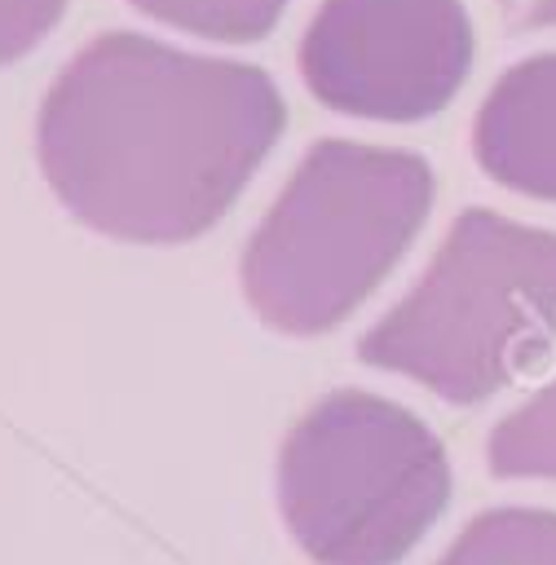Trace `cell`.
<instances>
[{
    "mask_svg": "<svg viewBox=\"0 0 556 565\" xmlns=\"http://www.w3.org/2000/svg\"><path fill=\"white\" fill-rule=\"evenodd\" d=\"M432 207L415 150L318 141L243 247L247 305L287 335L344 322L402 260Z\"/></svg>",
    "mask_w": 556,
    "mask_h": 565,
    "instance_id": "obj_2",
    "label": "cell"
},
{
    "mask_svg": "<svg viewBox=\"0 0 556 565\" xmlns=\"http://www.w3.org/2000/svg\"><path fill=\"white\" fill-rule=\"evenodd\" d=\"M62 4L66 0H0V66L31 53L62 18Z\"/></svg>",
    "mask_w": 556,
    "mask_h": 565,
    "instance_id": "obj_10",
    "label": "cell"
},
{
    "mask_svg": "<svg viewBox=\"0 0 556 565\" xmlns=\"http://www.w3.org/2000/svg\"><path fill=\"white\" fill-rule=\"evenodd\" d=\"M472 150L490 181L556 203V53L499 75L477 110Z\"/></svg>",
    "mask_w": 556,
    "mask_h": 565,
    "instance_id": "obj_6",
    "label": "cell"
},
{
    "mask_svg": "<svg viewBox=\"0 0 556 565\" xmlns=\"http://www.w3.org/2000/svg\"><path fill=\"white\" fill-rule=\"evenodd\" d=\"M437 565H556V512L490 508L472 516Z\"/></svg>",
    "mask_w": 556,
    "mask_h": 565,
    "instance_id": "obj_7",
    "label": "cell"
},
{
    "mask_svg": "<svg viewBox=\"0 0 556 565\" xmlns=\"http://www.w3.org/2000/svg\"><path fill=\"white\" fill-rule=\"evenodd\" d=\"M128 4L154 22L225 44H247L269 35L287 9V0H128Z\"/></svg>",
    "mask_w": 556,
    "mask_h": 565,
    "instance_id": "obj_9",
    "label": "cell"
},
{
    "mask_svg": "<svg viewBox=\"0 0 556 565\" xmlns=\"http://www.w3.org/2000/svg\"><path fill=\"white\" fill-rule=\"evenodd\" d=\"M472 66L459 0H322L304 40L309 93L357 119L415 124L437 115Z\"/></svg>",
    "mask_w": 556,
    "mask_h": 565,
    "instance_id": "obj_5",
    "label": "cell"
},
{
    "mask_svg": "<svg viewBox=\"0 0 556 565\" xmlns=\"http://www.w3.org/2000/svg\"><path fill=\"white\" fill-rule=\"evenodd\" d=\"M446 499L437 433L362 388L327 393L278 450L282 521L318 565H397Z\"/></svg>",
    "mask_w": 556,
    "mask_h": 565,
    "instance_id": "obj_4",
    "label": "cell"
},
{
    "mask_svg": "<svg viewBox=\"0 0 556 565\" xmlns=\"http://www.w3.org/2000/svg\"><path fill=\"white\" fill-rule=\"evenodd\" d=\"M485 463L499 477H543L556 481V380L494 424Z\"/></svg>",
    "mask_w": 556,
    "mask_h": 565,
    "instance_id": "obj_8",
    "label": "cell"
},
{
    "mask_svg": "<svg viewBox=\"0 0 556 565\" xmlns=\"http://www.w3.org/2000/svg\"><path fill=\"white\" fill-rule=\"evenodd\" d=\"M507 31H543L556 26V0H499Z\"/></svg>",
    "mask_w": 556,
    "mask_h": 565,
    "instance_id": "obj_11",
    "label": "cell"
},
{
    "mask_svg": "<svg viewBox=\"0 0 556 565\" xmlns=\"http://www.w3.org/2000/svg\"><path fill=\"white\" fill-rule=\"evenodd\" d=\"M278 132L282 97L260 66L110 31L53 79L35 150L88 230L185 243L229 212Z\"/></svg>",
    "mask_w": 556,
    "mask_h": 565,
    "instance_id": "obj_1",
    "label": "cell"
},
{
    "mask_svg": "<svg viewBox=\"0 0 556 565\" xmlns=\"http://www.w3.org/2000/svg\"><path fill=\"white\" fill-rule=\"evenodd\" d=\"M556 344V234L485 207L455 216L424 278L357 340V358L472 406Z\"/></svg>",
    "mask_w": 556,
    "mask_h": 565,
    "instance_id": "obj_3",
    "label": "cell"
}]
</instances>
